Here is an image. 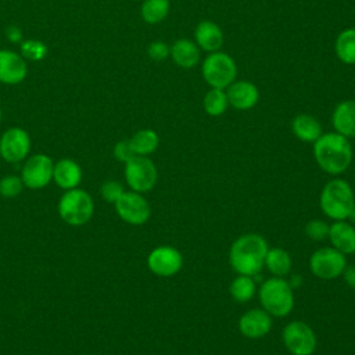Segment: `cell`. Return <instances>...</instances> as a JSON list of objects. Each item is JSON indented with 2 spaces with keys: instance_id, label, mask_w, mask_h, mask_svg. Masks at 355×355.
Listing matches in <instances>:
<instances>
[{
  "instance_id": "obj_1",
  "label": "cell",
  "mask_w": 355,
  "mask_h": 355,
  "mask_svg": "<svg viewBox=\"0 0 355 355\" xmlns=\"http://www.w3.org/2000/svg\"><path fill=\"white\" fill-rule=\"evenodd\" d=\"M312 144L313 158L323 172L338 176L349 168L354 157L349 139L337 132H327Z\"/></svg>"
},
{
  "instance_id": "obj_2",
  "label": "cell",
  "mask_w": 355,
  "mask_h": 355,
  "mask_svg": "<svg viewBox=\"0 0 355 355\" xmlns=\"http://www.w3.org/2000/svg\"><path fill=\"white\" fill-rule=\"evenodd\" d=\"M269 250L268 241L258 233H245L237 237L229 250V262L237 275L255 276L265 263Z\"/></svg>"
},
{
  "instance_id": "obj_3",
  "label": "cell",
  "mask_w": 355,
  "mask_h": 355,
  "mask_svg": "<svg viewBox=\"0 0 355 355\" xmlns=\"http://www.w3.org/2000/svg\"><path fill=\"white\" fill-rule=\"evenodd\" d=\"M355 201L354 190L349 183L341 178L329 180L319 196L322 212L333 220H345Z\"/></svg>"
},
{
  "instance_id": "obj_4",
  "label": "cell",
  "mask_w": 355,
  "mask_h": 355,
  "mask_svg": "<svg viewBox=\"0 0 355 355\" xmlns=\"http://www.w3.org/2000/svg\"><path fill=\"white\" fill-rule=\"evenodd\" d=\"M262 308L272 318H284L294 308V291L284 277L272 276L266 279L258 291Z\"/></svg>"
},
{
  "instance_id": "obj_5",
  "label": "cell",
  "mask_w": 355,
  "mask_h": 355,
  "mask_svg": "<svg viewBox=\"0 0 355 355\" xmlns=\"http://www.w3.org/2000/svg\"><path fill=\"white\" fill-rule=\"evenodd\" d=\"M201 75L209 87L226 89L237 79V64L225 51L208 53L201 62Z\"/></svg>"
},
{
  "instance_id": "obj_6",
  "label": "cell",
  "mask_w": 355,
  "mask_h": 355,
  "mask_svg": "<svg viewBox=\"0 0 355 355\" xmlns=\"http://www.w3.org/2000/svg\"><path fill=\"white\" fill-rule=\"evenodd\" d=\"M94 212V201L83 189L65 190L58 201L60 218L71 226H82L90 220Z\"/></svg>"
},
{
  "instance_id": "obj_7",
  "label": "cell",
  "mask_w": 355,
  "mask_h": 355,
  "mask_svg": "<svg viewBox=\"0 0 355 355\" xmlns=\"http://www.w3.org/2000/svg\"><path fill=\"white\" fill-rule=\"evenodd\" d=\"M123 175L130 190L137 193L150 191L158 179L155 164L146 155H135L126 161Z\"/></svg>"
},
{
  "instance_id": "obj_8",
  "label": "cell",
  "mask_w": 355,
  "mask_h": 355,
  "mask_svg": "<svg viewBox=\"0 0 355 355\" xmlns=\"http://www.w3.org/2000/svg\"><path fill=\"white\" fill-rule=\"evenodd\" d=\"M282 340L291 355H312L318 345L313 329L301 320L287 323L283 329Z\"/></svg>"
},
{
  "instance_id": "obj_9",
  "label": "cell",
  "mask_w": 355,
  "mask_h": 355,
  "mask_svg": "<svg viewBox=\"0 0 355 355\" xmlns=\"http://www.w3.org/2000/svg\"><path fill=\"white\" fill-rule=\"evenodd\" d=\"M345 266V255L333 247H322L309 258V269L312 275L323 280H331L341 276Z\"/></svg>"
},
{
  "instance_id": "obj_10",
  "label": "cell",
  "mask_w": 355,
  "mask_h": 355,
  "mask_svg": "<svg viewBox=\"0 0 355 355\" xmlns=\"http://www.w3.org/2000/svg\"><path fill=\"white\" fill-rule=\"evenodd\" d=\"M54 161L42 153L26 158L21 171V179L25 187L39 190L46 187L53 180Z\"/></svg>"
},
{
  "instance_id": "obj_11",
  "label": "cell",
  "mask_w": 355,
  "mask_h": 355,
  "mask_svg": "<svg viewBox=\"0 0 355 355\" xmlns=\"http://www.w3.org/2000/svg\"><path fill=\"white\" fill-rule=\"evenodd\" d=\"M118 216L133 226L143 225L151 215V207L147 198L137 191H123L119 200L114 204Z\"/></svg>"
},
{
  "instance_id": "obj_12",
  "label": "cell",
  "mask_w": 355,
  "mask_h": 355,
  "mask_svg": "<svg viewBox=\"0 0 355 355\" xmlns=\"http://www.w3.org/2000/svg\"><path fill=\"white\" fill-rule=\"evenodd\" d=\"M147 266L155 276L171 277L183 268V255L172 245H158L148 254Z\"/></svg>"
},
{
  "instance_id": "obj_13",
  "label": "cell",
  "mask_w": 355,
  "mask_h": 355,
  "mask_svg": "<svg viewBox=\"0 0 355 355\" xmlns=\"http://www.w3.org/2000/svg\"><path fill=\"white\" fill-rule=\"evenodd\" d=\"M31 151L29 133L19 128L12 126L3 132L0 137V155L10 164L24 161Z\"/></svg>"
},
{
  "instance_id": "obj_14",
  "label": "cell",
  "mask_w": 355,
  "mask_h": 355,
  "mask_svg": "<svg viewBox=\"0 0 355 355\" xmlns=\"http://www.w3.org/2000/svg\"><path fill=\"white\" fill-rule=\"evenodd\" d=\"M272 316L263 308H252L245 311L239 319V330L247 338H261L272 329Z\"/></svg>"
},
{
  "instance_id": "obj_15",
  "label": "cell",
  "mask_w": 355,
  "mask_h": 355,
  "mask_svg": "<svg viewBox=\"0 0 355 355\" xmlns=\"http://www.w3.org/2000/svg\"><path fill=\"white\" fill-rule=\"evenodd\" d=\"M229 105L239 111H248L259 101V90L255 83L244 79H236L226 87Z\"/></svg>"
},
{
  "instance_id": "obj_16",
  "label": "cell",
  "mask_w": 355,
  "mask_h": 355,
  "mask_svg": "<svg viewBox=\"0 0 355 355\" xmlns=\"http://www.w3.org/2000/svg\"><path fill=\"white\" fill-rule=\"evenodd\" d=\"M28 73L26 60L19 53L0 49V82L4 85H18Z\"/></svg>"
},
{
  "instance_id": "obj_17",
  "label": "cell",
  "mask_w": 355,
  "mask_h": 355,
  "mask_svg": "<svg viewBox=\"0 0 355 355\" xmlns=\"http://www.w3.org/2000/svg\"><path fill=\"white\" fill-rule=\"evenodd\" d=\"M194 42L201 51H219L223 46L225 36L220 26L209 19L200 21L194 29Z\"/></svg>"
},
{
  "instance_id": "obj_18",
  "label": "cell",
  "mask_w": 355,
  "mask_h": 355,
  "mask_svg": "<svg viewBox=\"0 0 355 355\" xmlns=\"http://www.w3.org/2000/svg\"><path fill=\"white\" fill-rule=\"evenodd\" d=\"M169 57L178 67L183 69H191L200 62L201 50L194 40L187 37H180L171 44Z\"/></svg>"
},
{
  "instance_id": "obj_19",
  "label": "cell",
  "mask_w": 355,
  "mask_h": 355,
  "mask_svg": "<svg viewBox=\"0 0 355 355\" xmlns=\"http://www.w3.org/2000/svg\"><path fill=\"white\" fill-rule=\"evenodd\" d=\"M331 125L338 135L347 139L355 137V100H343L334 107Z\"/></svg>"
},
{
  "instance_id": "obj_20",
  "label": "cell",
  "mask_w": 355,
  "mask_h": 355,
  "mask_svg": "<svg viewBox=\"0 0 355 355\" xmlns=\"http://www.w3.org/2000/svg\"><path fill=\"white\" fill-rule=\"evenodd\" d=\"M329 240L331 247L344 255L355 254V227L345 220H334L329 227Z\"/></svg>"
},
{
  "instance_id": "obj_21",
  "label": "cell",
  "mask_w": 355,
  "mask_h": 355,
  "mask_svg": "<svg viewBox=\"0 0 355 355\" xmlns=\"http://www.w3.org/2000/svg\"><path fill=\"white\" fill-rule=\"evenodd\" d=\"M53 180L64 190L75 189L82 182V168L71 158H61L54 162Z\"/></svg>"
},
{
  "instance_id": "obj_22",
  "label": "cell",
  "mask_w": 355,
  "mask_h": 355,
  "mask_svg": "<svg viewBox=\"0 0 355 355\" xmlns=\"http://www.w3.org/2000/svg\"><path fill=\"white\" fill-rule=\"evenodd\" d=\"M294 136L304 143H315L323 133L320 122L309 114H298L291 121Z\"/></svg>"
},
{
  "instance_id": "obj_23",
  "label": "cell",
  "mask_w": 355,
  "mask_h": 355,
  "mask_svg": "<svg viewBox=\"0 0 355 355\" xmlns=\"http://www.w3.org/2000/svg\"><path fill=\"white\" fill-rule=\"evenodd\" d=\"M263 266H266V269L277 277H284L286 275L290 273L291 266H293V261L290 254L280 248V247H273L269 248L266 255H265V263Z\"/></svg>"
},
{
  "instance_id": "obj_24",
  "label": "cell",
  "mask_w": 355,
  "mask_h": 355,
  "mask_svg": "<svg viewBox=\"0 0 355 355\" xmlns=\"http://www.w3.org/2000/svg\"><path fill=\"white\" fill-rule=\"evenodd\" d=\"M334 53L343 64L355 65V28H345L337 35Z\"/></svg>"
},
{
  "instance_id": "obj_25",
  "label": "cell",
  "mask_w": 355,
  "mask_h": 355,
  "mask_svg": "<svg viewBox=\"0 0 355 355\" xmlns=\"http://www.w3.org/2000/svg\"><path fill=\"white\" fill-rule=\"evenodd\" d=\"M130 146L135 155H146L153 154L159 146V136L154 129L146 128L137 130L130 139Z\"/></svg>"
},
{
  "instance_id": "obj_26",
  "label": "cell",
  "mask_w": 355,
  "mask_h": 355,
  "mask_svg": "<svg viewBox=\"0 0 355 355\" xmlns=\"http://www.w3.org/2000/svg\"><path fill=\"white\" fill-rule=\"evenodd\" d=\"M169 10V0H144L140 7V15L144 22L150 25H157L168 17Z\"/></svg>"
},
{
  "instance_id": "obj_27",
  "label": "cell",
  "mask_w": 355,
  "mask_h": 355,
  "mask_svg": "<svg viewBox=\"0 0 355 355\" xmlns=\"http://www.w3.org/2000/svg\"><path fill=\"white\" fill-rule=\"evenodd\" d=\"M202 107H204V111L209 116H220V115H223L226 112L227 107H229L226 89L211 87L205 93V96H204Z\"/></svg>"
},
{
  "instance_id": "obj_28",
  "label": "cell",
  "mask_w": 355,
  "mask_h": 355,
  "mask_svg": "<svg viewBox=\"0 0 355 355\" xmlns=\"http://www.w3.org/2000/svg\"><path fill=\"white\" fill-rule=\"evenodd\" d=\"M257 287L252 276L237 275L229 287V293L236 302H247L255 295Z\"/></svg>"
},
{
  "instance_id": "obj_29",
  "label": "cell",
  "mask_w": 355,
  "mask_h": 355,
  "mask_svg": "<svg viewBox=\"0 0 355 355\" xmlns=\"http://www.w3.org/2000/svg\"><path fill=\"white\" fill-rule=\"evenodd\" d=\"M49 49L44 42L37 39H26L19 43V54L24 60L42 61L46 58Z\"/></svg>"
},
{
  "instance_id": "obj_30",
  "label": "cell",
  "mask_w": 355,
  "mask_h": 355,
  "mask_svg": "<svg viewBox=\"0 0 355 355\" xmlns=\"http://www.w3.org/2000/svg\"><path fill=\"white\" fill-rule=\"evenodd\" d=\"M24 189V183L21 176L8 175L0 179V196L6 198H14L21 194Z\"/></svg>"
},
{
  "instance_id": "obj_31",
  "label": "cell",
  "mask_w": 355,
  "mask_h": 355,
  "mask_svg": "<svg viewBox=\"0 0 355 355\" xmlns=\"http://www.w3.org/2000/svg\"><path fill=\"white\" fill-rule=\"evenodd\" d=\"M330 225L322 219H312L305 225V234L313 241H322L329 236Z\"/></svg>"
},
{
  "instance_id": "obj_32",
  "label": "cell",
  "mask_w": 355,
  "mask_h": 355,
  "mask_svg": "<svg viewBox=\"0 0 355 355\" xmlns=\"http://www.w3.org/2000/svg\"><path fill=\"white\" fill-rule=\"evenodd\" d=\"M123 186L118 180H107L100 187L101 197L104 198V201L110 204H115L123 194Z\"/></svg>"
},
{
  "instance_id": "obj_33",
  "label": "cell",
  "mask_w": 355,
  "mask_h": 355,
  "mask_svg": "<svg viewBox=\"0 0 355 355\" xmlns=\"http://www.w3.org/2000/svg\"><path fill=\"white\" fill-rule=\"evenodd\" d=\"M147 55L154 61H164L171 55V46L164 40H154L147 47Z\"/></svg>"
},
{
  "instance_id": "obj_34",
  "label": "cell",
  "mask_w": 355,
  "mask_h": 355,
  "mask_svg": "<svg viewBox=\"0 0 355 355\" xmlns=\"http://www.w3.org/2000/svg\"><path fill=\"white\" fill-rule=\"evenodd\" d=\"M114 157L119 161V162H126L129 161L132 157H135V153L132 150V146H130V141L129 139H125V140H119L115 146H114Z\"/></svg>"
},
{
  "instance_id": "obj_35",
  "label": "cell",
  "mask_w": 355,
  "mask_h": 355,
  "mask_svg": "<svg viewBox=\"0 0 355 355\" xmlns=\"http://www.w3.org/2000/svg\"><path fill=\"white\" fill-rule=\"evenodd\" d=\"M6 37L8 42L19 44L22 42V31L17 25H8L6 29Z\"/></svg>"
},
{
  "instance_id": "obj_36",
  "label": "cell",
  "mask_w": 355,
  "mask_h": 355,
  "mask_svg": "<svg viewBox=\"0 0 355 355\" xmlns=\"http://www.w3.org/2000/svg\"><path fill=\"white\" fill-rule=\"evenodd\" d=\"M344 282L351 287L355 288V265H347L343 272Z\"/></svg>"
},
{
  "instance_id": "obj_37",
  "label": "cell",
  "mask_w": 355,
  "mask_h": 355,
  "mask_svg": "<svg viewBox=\"0 0 355 355\" xmlns=\"http://www.w3.org/2000/svg\"><path fill=\"white\" fill-rule=\"evenodd\" d=\"M348 219L351 220V223L355 225V201H354V204H352V208H351V212H349V215H348Z\"/></svg>"
},
{
  "instance_id": "obj_38",
  "label": "cell",
  "mask_w": 355,
  "mask_h": 355,
  "mask_svg": "<svg viewBox=\"0 0 355 355\" xmlns=\"http://www.w3.org/2000/svg\"><path fill=\"white\" fill-rule=\"evenodd\" d=\"M0 122H1V108H0Z\"/></svg>"
}]
</instances>
